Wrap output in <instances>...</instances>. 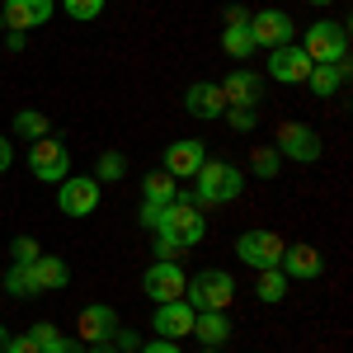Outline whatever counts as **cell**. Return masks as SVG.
<instances>
[{
	"mask_svg": "<svg viewBox=\"0 0 353 353\" xmlns=\"http://www.w3.org/2000/svg\"><path fill=\"white\" fill-rule=\"evenodd\" d=\"M151 236H165L170 245H179V250H193V245L208 241V217H203V208L193 203L189 193L179 189V198L161 208V226Z\"/></svg>",
	"mask_w": 353,
	"mask_h": 353,
	"instance_id": "obj_1",
	"label": "cell"
},
{
	"mask_svg": "<svg viewBox=\"0 0 353 353\" xmlns=\"http://www.w3.org/2000/svg\"><path fill=\"white\" fill-rule=\"evenodd\" d=\"M193 179H198V189L189 198L198 208H221V203H236L245 193V170L231 161H203Z\"/></svg>",
	"mask_w": 353,
	"mask_h": 353,
	"instance_id": "obj_2",
	"label": "cell"
},
{
	"mask_svg": "<svg viewBox=\"0 0 353 353\" xmlns=\"http://www.w3.org/2000/svg\"><path fill=\"white\" fill-rule=\"evenodd\" d=\"M301 52L311 57V66H334L349 61V24L339 19H316L301 28Z\"/></svg>",
	"mask_w": 353,
	"mask_h": 353,
	"instance_id": "obj_3",
	"label": "cell"
},
{
	"mask_svg": "<svg viewBox=\"0 0 353 353\" xmlns=\"http://www.w3.org/2000/svg\"><path fill=\"white\" fill-rule=\"evenodd\" d=\"M184 301L193 311H226L236 301V278L226 269H198L184 283Z\"/></svg>",
	"mask_w": 353,
	"mask_h": 353,
	"instance_id": "obj_4",
	"label": "cell"
},
{
	"mask_svg": "<svg viewBox=\"0 0 353 353\" xmlns=\"http://www.w3.org/2000/svg\"><path fill=\"white\" fill-rule=\"evenodd\" d=\"M283 250H288V241H283L278 231H264V226H254V231H241V236H236V259L250 264L254 273L283 269Z\"/></svg>",
	"mask_w": 353,
	"mask_h": 353,
	"instance_id": "obj_5",
	"label": "cell"
},
{
	"mask_svg": "<svg viewBox=\"0 0 353 353\" xmlns=\"http://www.w3.org/2000/svg\"><path fill=\"white\" fill-rule=\"evenodd\" d=\"M28 170H33V179H43V184H61L66 174H71V151H66V141L61 137H38L33 141V151H28Z\"/></svg>",
	"mask_w": 353,
	"mask_h": 353,
	"instance_id": "obj_6",
	"label": "cell"
},
{
	"mask_svg": "<svg viewBox=\"0 0 353 353\" xmlns=\"http://www.w3.org/2000/svg\"><path fill=\"white\" fill-rule=\"evenodd\" d=\"M273 151L288 156V161H297V165H316L321 156H325V141H321V132H316L311 123H283Z\"/></svg>",
	"mask_w": 353,
	"mask_h": 353,
	"instance_id": "obj_7",
	"label": "cell"
},
{
	"mask_svg": "<svg viewBox=\"0 0 353 353\" xmlns=\"http://www.w3.org/2000/svg\"><path fill=\"white\" fill-rule=\"evenodd\" d=\"M57 208H61V217H94L99 212V179L94 174H66L57 184Z\"/></svg>",
	"mask_w": 353,
	"mask_h": 353,
	"instance_id": "obj_8",
	"label": "cell"
},
{
	"mask_svg": "<svg viewBox=\"0 0 353 353\" xmlns=\"http://www.w3.org/2000/svg\"><path fill=\"white\" fill-rule=\"evenodd\" d=\"M250 43H254V52L259 48H283V43H292V33H297V24H292V14H283V10H254L250 14Z\"/></svg>",
	"mask_w": 353,
	"mask_h": 353,
	"instance_id": "obj_9",
	"label": "cell"
},
{
	"mask_svg": "<svg viewBox=\"0 0 353 353\" xmlns=\"http://www.w3.org/2000/svg\"><path fill=\"white\" fill-rule=\"evenodd\" d=\"M184 283H189V273L179 269V259H156L151 269L141 273V288H146V297L156 301V306L184 297Z\"/></svg>",
	"mask_w": 353,
	"mask_h": 353,
	"instance_id": "obj_10",
	"label": "cell"
},
{
	"mask_svg": "<svg viewBox=\"0 0 353 353\" xmlns=\"http://www.w3.org/2000/svg\"><path fill=\"white\" fill-rule=\"evenodd\" d=\"M311 76V57L301 52V43H283L269 52V81L278 85H306Z\"/></svg>",
	"mask_w": 353,
	"mask_h": 353,
	"instance_id": "obj_11",
	"label": "cell"
},
{
	"mask_svg": "<svg viewBox=\"0 0 353 353\" xmlns=\"http://www.w3.org/2000/svg\"><path fill=\"white\" fill-rule=\"evenodd\" d=\"M193 316H198V311H193L184 297L161 301L156 316H151V330H156V339H174V344H179L184 334H193Z\"/></svg>",
	"mask_w": 353,
	"mask_h": 353,
	"instance_id": "obj_12",
	"label": "cell"
},
{
	"mask_svg": "<svg viewBox=\"0 0 353 353\" xmlns=\"http://www.w3.org/2000/svg\"><path fill=\"white\" fill-rule=\"evenodd\" d=\"M203 161H208V146H203L198 137H184V141H170V146H165V165L161 170L170 174V179H193Z\"/></svg>",
	"mask_w": 353,
	"mask_h": 353,
	"instance_id": "obj_13",
	"label": "cell"
},
{
	"mask_svg": "<svg viewBox=\"0 0 353 353\" xmlns=\"http://www.w3.org/2000/svg\"><path fill=\"white\" fill-rule=\"evenodd\" d=\"M0 14H5V28L28 33V28H43L57 14V0H5Z\"/></svg>",
	"mask_w": 353,
	"mask_h": 353,
	"instance_id": "obj_14",
	"label": "cell"
},
{
	"mask_svg": "<svg viewBox=\"0 0 353 353\" xmlns=\"http://www.w3.org/2000/svg\"><path fill=\"white\" fill-rule=\"evenodd\" d=\"M76 330H81V344L113 339V330H118V311H113L109 301H90V306L81 311V321H76Z\"/></svg>",
	"mask_w": 353,
	"mask_h": 353,
	"instance_id": "obj_15",
	"label": "cell"
},
{
	"mask_svg": "<svg viewBox=\"0 0 353 353\" xmlns=\"http://www.w3.org/2000/svg\"><path fill=\"white\" fill-rule=\"evenodd\" d=\"M283 273L297 278V283H311V278L325 273V254H321L316 245H288V250H283Z\"/></svg>",
	"mask_w": 353,
	"mask_h": 353,
	"instance_id": "obj_16",
	"label": "cell"
},
{
	"mask_svg": "<svg viewBox=\"0 0 353 353\" xmlns=\"http://www.w3.org/2000/svg\"><path fill=\"white\" fill-rule=\"evenodd\" d=\"M259 94H264V81H259L254 71H245V66H236V71L221 81V99H226V109H231V104L254 109V104H259Z\"/></svg>",
	"mask_w": 353,
	"mask_h": 353,
	"instance_id": "obj_17",
	"label": "cell"
},
{
	"mask_svg": "<svg viewBox=\"0 0 353 353\" xmlns=\"http://www.w3.org/2000/svg\"><path fill=\"white\" fill-rule=\"evenodd\" d=\"M28 283H33L38 297H43V292H61V288L71 283V269H66L57 254H38V259L28 264Z\"/></svg>",
	"mask_w": 353,
	"mask_h": 353,
	"instance_id": "obj_18",
	"label": "cell"
},
{
	"mask_svg": "<svg viewBox=\"0 0 353 353\" xmlns=\"http://www.w3.org/2000/svg\"><path fill=\"white\" fill-rule=\"evenodd\" d=\"M184 109H189L193 118H221V113H226L221 85H212V81H193L189 90H184Z\"/></svg>",
	"mask_w": 353,
	"mask_h": 353,
	"instance_id": "obj_19",
	"label": "cell"
},
{
	"mask_svg": "<svg viewBox=\"0 0 353 353\" xmlns=\"http://www.w3.org/2000/svg\"><path fill=\"white\" fill-rule=\"evenodd\" d=\"M193 334L203 339V349H221V344L231 339L226 311H198V316H193Z\"/></svg>",
	"mask_w": 353,
	"mask_h": 353,
	"instance_id": "obj_20",
	"label": "cell"
},
{
	"mask_svg": "<svg viewBox=\"0 0 353 353\" xmlns=\"http://www.w3.org/2000/svg\"><path fill=\"white\" fill-rule=\"evenodd\" d=\"M344 81H349V61H334V66H311V76H306L311 94H321V99L339 94V90H344Z\"/></svg>",
	"mask_w": 353,
	"mask_h": 353,
	"instance_id": "obj_21",
	"label": "cell"
},
{
	"mask_svg": "<svg viewBox=\"0 0 353 353\" xmlns=\"http://www.w3.org/2000/svg\"><path fill=\"white\" fill-rule=\"evenodd\" d=\"M174 198H179V179H170L165 170H151V174L141 179V203L165 208V203H174Z\"/></svg>",
	"mask_w": 353,
	"mask_h": 353,
	"instance_id": "obj_22",
	"label": "cell"
},
{
	"mask_svg": "<svg viewBox=\"0 0 353 353\" xmlns=\"http://www.w3.org/2000/svg\"><path fill=\"white\" fill-rule=\"evenodd\" d=\"M10 128H14V137H28V141H38V137H48V132H52L48 113H38V109H19Z\"/></svg>",
	"mask_w": 353,
	"mask_h": 353,
	"instance_id": "obj_23",
	"label": "cell"
},
{
	"mask_svg": "<svg viewBox=\"0 0 353 353\" xmlns=\"http://www.w3.org/2000/svg\"><path fill=\"white\" fill-rule=\"evenodd\" d=\"M221 52L231 57V61H250V57H254L250 28H226V33H221Z\"/></svg>",
	"mask_w": 353,
	"mask_h": 353,
	"instance_id": "obj_24",
	"label": "cell"
},
{
	"mask_svg": "<svg viewBox=\"0 0 353 353\" xmlns=\"http://www.w3.org/2000/svg\"><path fill=\"white\" fill-rule=\"evenodd\" d=\"M250 170H254V179H278L283 156H278L273 146H254V151H250Z\"/></svg>",
	"mask_w": 353,
	"mask_h": 353,
	"instance_id": "obj_25",
	"label": "cell"
},
{
	"mask_svg": "<svg viewBox=\"0 0 353 353\" xmlns=\"http://www.w3.org/2000/svg\"><path fill=\"white\" fill-rule=\"evenodd\" d=\"M254 292H259V301H269V306H273V301H283V297H288V273H283V269H264Z\"/></svg>",
	"mask_w": 353,
	"mask_h": 353,
	"instance_id": "obj_26",
	"label": "cell"
},
{
	"mask_svg": "<svg viewBox=\"0 0 353 353\" xmlns=\"http://www.w3.org/2000/svg\"><path fill=\"white\" fill-rule=\"evenodd\" d=\"M104 5H109V0H61V10H66L76 24H94V19L104 14Z\"/></svg>",
	"mask_w": 353,
	"mask_h": 353,
	"instance_id": "obj_27",
	"label": "cell"
},
{
	"mask_svg": "<svg viewBox=\"0 0 353 353\" xmlns=\"http://www.w3.org/2000/svg\"><path fill=\"white\" fill-rule=\"evenodd\" d=\"M123 174H128V161H123L118 151H104L99 165H94V179H99V184H113V179H123Z\"/></svg>",
	"mask_w": 353,
	"mask_h": 353,
	"instance_id": "obj_28",
	"label": "cell"
},
{
	"mask_svg": "<svg viewBox=\"0 0 353 353\" xmlns=\"http://www.w3.org/2000/svg\"><path fill=\"white\" fill-rule=\"evenodd\" d=\"M5 292H10V297H38L33 283H28V264H14V269L5 273Z\"/></svg>",
	"mask_w": 353,
	"mask_h": 353,
	"instance_id": "obj_29",
	"label": "cell"
},
{
	"mask_svg": "<svg viewBox=\"0 0 353 353\" xmlns=\"http://www.w3.org/2000/svg\"><path fill=\"white\" fill-rule=\"evenodd\" d=\"M226 123H231V132H254V123H259V109H241V104H231V109L221 113Z\"/></svg>",
	"mask_w": 353,
	"mask_h": 353,
	"instance_id": "obj_30",
	"label": "cell"
},
{
	"mask_svg": "<svg viewBox=\"0 0 353 353\" xmlns=\"http://www.w3.org/2000/svg\"><path fill=\"white\" fill-rule=\"evenodd\" d=\"M10 254H14V264H33V259H38L43 250H38V241H33V236H14Z\"/></svg>",
	"mask_w": 353,
	"mask_h": 353,
	"instance_id": "obj_31",
	"label": "cell"
},
{
	"mask_svg": "<svg viewBox=\"0 0 353 353\" xmlns=\"http://www.w3.org/2000/svg\"><path fill=\"white\" fill-rule=\"evenodd\" d=\"M113 349H118V353H137V349H141V339H137L132 330L118 325V330H113Z\"/></svg>",
	"mask_w": 353,
	"mask_h": 353,
	"instance_id": "obj_32",
	"label": "cell"
},
{
	"mask_svg": "<svg viewBox=\"0 0 353 353\" xmlns=\"http://www.w3.org/2000/svg\"><path fill=\"white\" fill-rule=\"evenodd\" d=\"M5 353H43V344H38L33 334H14V339L5 344Z\"/></svg>",
	"mask_w": 353,
	"mask_h": 353,
	"instance_id": "obj_33",
	"label": "cell"
},
{
	"mask_svg": "<svg viewBox=\"0 0 353 353\" xmlns=\"http://www.w3.org/2000/svg\"><path fill=\"white\" fill-rule=\"evenodd\" d=\"M28 334H33V339H38V344H43V349H48V344H57V339H61V334H57V325H52V321H38V325L28 330Z\"/></svg>",
	"mask_w": 353,
	"mask_h": 353,
	"instance_id": "obj_34",
	"label": "cell"
},
{
	"mask_svg": "<svg viewBox=\"0 0 353 353\" xmlns=\"http://www.w3.org/2000/svg\"><path fill=\"white\" fill-rule=\"evenodd\" d=\"M250 24V10L245 5H226V28H245Z\"/></svg>",
	"mask_w": 353,
	"mask_h": 353,
	"instance_id": "obj_35",
	"label": "cell"
},
{
	"mask_svg": "<svg viewBox=\"0 0 353 353\" xmlns=\"http://www.w3.org/2000/svg\"><path fill=\"white\" fill-rule=\"evenodd\" d=\"M137 353H179V344H174V339H146Z\"/></svg>",
	"mask_w": 353,
	"mask_h": 353,
	"instance_id": "obj_36",
	"label": "cell"
},
{
	"mask_svg": "<svg viewBox=\"0 0 353 353\" xmlns=\"http://www.w3.org/2000/svg\"><path fill=\"white\" fill-rule=\"evenodd\" d=\"M10 165H14V141H10V137L0 132V174H5Z\"/></svg>",
	"mask_w": 353,
	"mask_h": 353,
	"instance_id": "obj_37",
	"label": "cell"
},
{
	"mask_svg": "<svg viewBox=\"0 0 353 353\" xmlns=\"http://www.w3.org/2000/svg\"><path fill=\"white\" fill-rule=\"evenodd\" d=\"M43 353H85V344L81 339H57V344H48Z\"/></svg>",
	"mask_w": 353,
	"mask_h": 353,
	"instance_id": "obj_38",
	"label": "cell"
},
{
	"mask_svg": "<svg viewBox=\"0 0 353 353\" xmlns=\"http://www.w3.org/2000/svg\"><path fill=\"white\" fill-rule=\"evenodd\" d=\"M24 43H28V33H19V28H5V48H10V52H24Z\"/></svg>",
	"mask_w": 353,
	"mask_h": 353,
	"instance_id": "obj_39",
	"label": "cell"
},
{
	"mask_svg": "<svg viewBox=\"0 0 353 353\" xmlns=\"http://www.w3.org/2000/svg\"><path fill=\"white\" fill-rule=\"evenodd\" d=\"M156 254H161V259H179V245H170L165 236H156Z\"/></svg>",
	"mask_w": 353,
	"mask_h": 353,
	"instance_id": "obj_40",
	"label": "cell"
},
{
	"mask_svg": "<svg viewBox=\"0 0 353 353\" xmlns=\"http://www.w3.org/2000/svg\"><path fill=\"white\" fill-rule=\"evenodd\" d=\"M85 353H118V349H113V339H99V344H85Z\"/></svg>",
	"mask_w": 353,
	"mask_h": 353,
	"instance_id": "obj_41",
	"label": "cell"
},
{
	"mask_svg": "<svg viewBox=\"0 0 353 353\" xmlns=\"http://www.w3.org/2000/svg\"><path fill=\"white\" fill-rule=\"evenodd\" d=\"M5 344H10V330L0 325V353H5Z\"/></svg>",
	"mask_w": 353,
	"mask_h": 353,
	"instance_id": "obj_42",
	"label": "cell"
},
{
	"mask_svg": "<svg viewBox=\"0 0 353 353\" xmlns=\"http://www.w3.org/2000/svg\"><path fill=\"white\" fill-rule=\"evenodd\" d=\"M306 5H316V10H321V5H334V0H306Z\"/></svg>",
	"mask_w": 353,
	"mask_h": 353,
	"instance_id": "obj_43",
	"label": "cell"
},
{
	"mask_svg": "<svg viewBox=\"0 0 353 353\" xmlns=\"http://www.w3.org/2000/svg\"><path fill=\"white\" fill-rule=\"evenodd\" d=\"M0 33H5V14H0Z\"/></svg>",
	"mask_w": 353,
	"mask_h": 353,
	"instance_id": "obj_44",
	"label": "cell"
},
{
	"mask_svg": "<svg viewBox=\"0 0 353 353\" xmlns=\"http://www.w3.org/2000/svg\"><path fill=\"white\" fill-rule=\"evenodd\" d=\"M203 353H221V349H203Z\"/></svg>",
	"mask_w": 353,
	"mask_h": 353,
	"instance_id": "obj_45",
	"label": "cell"
}]
</instances>
